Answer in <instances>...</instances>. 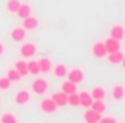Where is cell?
Segmentation results:
<instances>
[{"label": "cell", "instance_id": "cell-21", "mask_svg": "<svg viewBox=\"0 0 125 123\" xmlns=\"http://www.w3.org/2000/svg\"><path fill=\"white\" fill-rule=\"evenodd\" d=\"M62 92H65V94L77 92V84H74V82H70V80L63 82V84H62Z\"/></svg>", "mask_w": 125, "mask_h": 123}, {"label": "cell", "instance_id": "cell-4", "mask_svg": "<svg viewBox=\"0 0 125 123\" xmlns=\"http://www.w3.org/2000/svg\"><path fill=\"white\" fill-rule=\"evenodd\" d=\"M103 45H104V50H106V53H113V51H116V50H120V41L118 39H115V38H106L104 41H103Z\"/></svg>", "mask_w": 125, "mask_h": 123}, {"label": "cell", "instance_id": "cell-18", "mask_svg": "<svg viewBox=\"0 0 125 123\" xmlns=\"http://www.w3.org/2000/svg\"><path fill=\"white\" fill-rule=\"evenodd\" d=\"M123 96H125V91H123V87H122V85H118V84H116V85H113V87H111V97H113L115 101H120Z\"/></svg>", "mask_w": 125, "mask_h": 123}, {"label": "cell", "instance_id": "cell-10", "mask_svg": "<svg viewBox=\"0 0 125 123\" xmlns=\"http://www.w3.org/2000/svg\"><path fill=\"white\" fill-rule=\"evenodd\" d=\"M99 118H101V114L96 113V111L91 109V108H87L86 113H84V121H86V123H98Z\"/></svg>", "mask_w": 125, "mask_h": 123}, {"label": "cell", "instance_id": "cell-6", "mask_svg": "<svg viewBox=\"0 0 125 123\" xmlns=\"http://www.w3.org/2000/svg\"><path fill=\"white\" fill-rule=\"evenodd\" d=\"M93 96H91V92H79V106H82V108H91V104H93Z\"/></svg>", "mask_w": 125, "mask_h": 123}, {"label": "cell", "instance_id": "cell-15", "mask_svg": "<svg viewBox=\"0 0 125 123\" xmlns=\"http://www.w3.org/2000/svg\"><path fill=\"white\" fill-rule=\"evenodd\" d=\"M106 58H108V62H110L111 65H118V63L122 62V58H123V53H122L120 50H116V51H113V53H108Z\"/></svg>", "mask_w": 125, "mask_h": 123}, {"label": "cell", "instance_id": "cell-24", "mask_svg": "<svg viewBox=\"0 0 125 123\" xmlns=\"http://www.w3.org/2000/svg\"><path fill=\"white\" fill-rule=\"evenodd\" d=\"M28 72H29V74H33V75L41 74V72H40V65H38V62L29 60V62H28Z\"/></svg>", "mask_w": 125, "mask_h": 123}, {"label": "cell", "instance_id": "cell-1", "mask_svg": "<svg viewBox=\"0 0 125 123\" xmlns=\"http://www.w3.org/2000/svg\"><path fill=\"white\" fill-rule=\"evenodd\" d=\"M36 55V45L34 43H24L21 46V57L24 60H31Z\"/></svg>", "mask_w": 125, "mask_h": 123}, {"label": "cell", "instance_id": "cell-28", "mask_svg": "<svg viewBox=\"0 0 125 123\" xmlns=\"http://www.w3.org/2000/svg\"><path fill=\"white\" fill-rule=\"evenodd\" d=\"M12 85V82L7 77H0V91H9Z\"/></svg>", "mask_w": 125, "mask_h": 123}, {"label": "cell", "instance_id": "cell-23", "mask_svg": "<svg viewBox=\"0 0 125 123\" xmlns=\"http://www.w3.org/2000/svg\"><path fill=\"white\" fill-rule=\"evenodd\" d=\"M19 5H21L19 0H9V2L5 4V10H7V12H10V14H16V12H17V9H19Z\"/></svg>", "mask_w": 125, "mask_h": 123}, {"label": "cell", "instance_id": "cell-19", "mask_svg": "<svg viewBox=\"0 0 125 123\" xmlns=\"http://www.w3.org/2000/svg\"><path fill=\"white\" fill-rule=\"evenodd\" d=\"M16 16H17V17H21V19H24V17L31 16V7H29V5H26V4H21V5H19V9H17V12H16Z\"/></svg>", "mask_w": 125, "mask_h": 123}, {"label": "cell", "instance_id": "cell-27", "mask_svg": "<svg viewBox=\"0 0 125 123\" xmlns=\"http://www.w3.org/2000/svg\"><path fill=\"white\" fill-rule=\"evenodd\" d=\"M0 123H17V118L10 113H5V114L0 116Z\"/></svg>", "mask_w": 125, "mask_h": 123}, {"label": "cell", "instance_id": "cell-17", "mask_svg": "<svg viewBox=\"0 0 125 123\" xmlns=\"http://www.w3.org/2000/svg\"><path fill=\"white\" fill-rule=\"evenodd\" d=\"M91 109H94L96 113L103 114V113L106 111V103H104V99H94L93 104H91Z\"/></svg>", "mask_w": 125, "mask_h": 123}, {"label": "cell", "instance_id": "cell-3", "mask_svg": "<svg viewBox=\"0 0 125 123\" xmlns=\"http://www.w3.org/2000/svg\"><path fill=\"white\" fill-rule=\"evenodd\" d=\"M65 77H67V80H70L74 84H79L84 79V72L81 68H72V70H67V75Z\"/></svg>", "mask_w": 125, "mask_h": 123}, {"label": "cell", "instance_id": "cell-13", "mask_svg": "<svg viewBox=\"0 0 125 123\" xmlns=\"http://www.w3.org/2000/svg\"><path fill=\"white\" fill-rule=\"evenodd\" d=\"M52 101L57 104V108H62V106H67V94L65 92H55L52 96Z\"/></svg>", "mask_w": 125, "mask_h": 123}, {"label": "cell", "instance_id": "cell-16", "mask_svg": "<svg viewBox=\"0 0 125 123\" xmlns=\"http://www.w3.org/2000/svg\"><path fill=\"white\" fill-rule=\"evenodd\" d=\"M52 70H53V75H55L57 79H63V77L67 75V67H65L63 63H57L55 67H52Z\"/></svg>", "mask_w": 125, "mask_h": 123}, {"label": "cell", "instance_id": "cell-9", "mask_svg": "<svg viewBox=\"0 0 125 123\" xmlns=\"http://www.w3.org/2000/svg\"><path fill=\"white\" fill-rule=\"evenodd\" d=\"M29 99H31V94H29L28 91H17V92L14 94L16 104H26V103H29Z\"/></svg>", "mask_w": 125, "mask_h": 123}, {"label": "cell", "instance_id": "cell-25", "mask_svg": "<svg viewBox=\"0 0 125 123\" xmlns=\"http://www.w3.org/2000/svg\"><path fill=\"white\" fill-rule=\"evenodd\" d=\"M67 104H70V106H79V92L67 94Z\"/></svg>", "mask_w": 125, "mask_h": 123}, {"label": "cell", "instance_id": "cell-26", "mask_svg": "<svg viewBox=\"0 0 125 123\" xmlns=\"http://www.w3.org/2000/svg\"><path fill=\"white\" fill-rule=\"evenodd\" d=\"M7 79H9V80H10V82L14 84V82H17V80H21L22 77L19 75V72H17L16 68H10V70H9V74H7Z\"/></svg>", "mask_w": 125, "mask_h": 123}, {"label": "cell", "instance_id": "cell-5", "mask_svg": "<svg viewBox=\"0 0 125 123\" xmlns=\"http://www.w3.org/2000/svg\"><path fill=\"white\" fill-rule=\"evenodd\" d=\"M38 19L34 17V16H28V17H24L22 19V28L26 29V31H34L36 28H38Z\"/></svg>", "mask_w": 125, "mask_h": 123}, {"label": "cell", "instance_id": "cell-30", "mask_svg": "<svg viewBox=\"0 0 125 123\" xmlns=\"http://www.w3.org/2000/svg\"><path fill=\"white\" fill-rule=\"evenodd\" d=\"M4 51H5V46H4V43H2V41H0V57L4 55Z\"/></svg>", "mask_w": 125, "mask_h": 123}, {"label": "cell", "instance_id": "cell-12", "mask_svg": "<svg viewBox=\"0 0 125 123\" xmlns=\"http://www.w3.org/2000/svg\"><path fill=\"white\" fill-rule=\"evenodd\" d=\"M38 62V65H40V72L41 74H48L50 70H52V60L48 58V57H41L40 60H36Z\"/></svg>", "mask_w": 125, "mask_h": 123}, {"label": "cell", "instance_id": "cell-14", "mask_svg": "<svg viewBox=\"0 0 125 123\" xmlns=\"http://www.w3.org/2000/svg\"><path fill=\"white\" fill-rule=\"evenodd\" d=\"M93 55L96 57V58H104L108 53H106V50H104V45L103 43H94L93 45Z\"/></svg>", "mask_w": 125, "mask_h": 123}, {"label": "cell", "instance_id": "cell-20", "mask_svg": "<svg viewBox=\"0 0 125 123\" xmlns=\"http://www.w3.org/2000/svg\"><path fill=\"white\" fill-rule=\"evenodd\" d=\"M17 72H19V75L21 77H26L29 72H28V62H24V60H19L17 63H16V67H14Z\"/></svg>", "mask_w": 125, "mask_h": 123}, {"label": "cell", "instance_id": "cell-7", "mask_svg": "<svg viewBox=\"0 0 125 123\" xmlns=\"http://www.w3.org/2000/svg\"><path fill=\"white\" fill-rule=\"evenodd\" d=\"M40 109H41L43 113H48V114H50V113H55V111H57V104L52 101V97H50V99H43V101L40 103Z\"/></svg>", "mask_w": 125, "mask_h": 123}, {"label": "cell", "instance_id": "cell-29", "mask_svg": "<svg viewBox=\"0 0 125 123\" xmlns=\"http://www.w3.org/2000/svg\"><path fill=\"white\" fill-rule=\"evenodd\" d=\"M98 123H116V120L113 116H104V118H99Z\"/></svg>", "mask_w": 125, "mask_h": 123}, {"label": "cell", "instance_id": "cell-31", "mask_svg": "<svg viewBox=\"0 0 125 123\" xmlns=\"http://www.w3.org/2000/svg\"><path fill=\"white\" fill-rule=\"evenodd\" d=\"M120 65H122V67L125 68V55H123V58H122V62H120Z\"/></svg>", "mask_w": 125, "mask_h": 123}, {"label": "cell", "instance_id": "cell-11", "mask_svg": "<svg viewBox=\"0 0 125 123\" xmlns=\"http://www.w3.org/2000/svg\"><path fill=\"white\" fill-rule=\"evenodd\" d=\"M110 36L120 41V39L125 36V28H123V26H120V24H116V26H111V28H110Z\"/></svg>", "mask_w": 125, "mask_h": 123}, {"label": "cell", "instance_id": "cell-2", "mask_svg": "<svg viewBox=\"0 0 125 123\" xmlns=\"http://www.w3.org/2000/svg\"><path fill=\"white\" fill-rule=\"evenodd\" d=\"M48 89H50V82H48L46 79H36V80L33 82V91H34L36 94H40V96H43Z\"/></svg>", "mask_w": 125, "mask_h": 123}, {"label": "cell", "instance_id": "cell-22", "mask_svg": "<svg viewBox=\"0 0 125 123\" xmlns=\"http://www.w3.org/2000/svg\"><path fill=\"white\" fill-rule=\"evenodd\" d=\"M91 96H93V99H104V97H106V91H104V87L96 85V87L91 91Z\"/></svg>", "mask_w": 125, "mask_h": 123}, {"label": "cell", "instance_id": "cell-8", "mask_svg": "<svg viewBox=\"0 0 125 123\" xmlns=\"http://www.w3.org/2000/svg\"><path fill=\"white\" fill-rule=\"evenodd\" d=\"M10 38H12V41H16V43L24 41V38H26V29H24V28H14V29L10 31Z\"/></svg>", "mask_w": 125, "mask_h": 123}]
</instances>
